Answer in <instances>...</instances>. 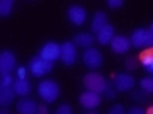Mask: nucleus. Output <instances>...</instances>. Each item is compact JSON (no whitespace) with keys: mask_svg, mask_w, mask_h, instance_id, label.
Listing matches in <instances>:
<instances>
[{"mask_svg":"<svg viewBox=\"0 0 153 114\" xmlns=\"http://www.w3.org/2000/svg\"><path fill=\"white\" fill-rule=\"evenodd\" d=\"M59 86L53 79H43L37 86V94L45 103H54L59 97Z\"/></svg>","mask_w":153,"mask_h":114,"instance_id":"nucleus-1","label":"nucleus"},{"mask_svg":"<svg viewBox=\"0 0 153 114\" xmlns=\"http://www.w3.org/2000/svg\"><path fill=\"white\" fill-rule=\"evenodd\" d=\"M83 84H85L86 90H91V92H96L99 95H104L105 87H107V81H105V78L102 75H99V73H88V75H85Z\"/></svg>","mask_w":153,"mask_h":114,"instance_id":"nucleus-2","label":"nucleus"},{"mask_svg":"<svg viewBox=\"0 0 153 114\" xmlns=\"http://www.w3.org/2000/svg\"><path fill=\"white\" fill-rule=\"evenodd\" d=\"M131 45L134 48H152L153 46V32L150 28H136L131 35Z\"/></svg>","mask_w":153,"mask_h":114,"instance_id":"nucleus-3","label":"nucleus"},{"mask_svg":"<svg viewBox=\"0 0 153 114\" xmlns=\"http://www.w3.org/2000/svg\"><path fill=\"white\" fill-rule=\"evenodd\" d=\"M53 62L43 60L40 56L32 57L30 62H29V71L35 76V78H42V76H46L50 71L53 70Z\"/></svg>","mask_w":153,"mask_h":114,"instance_id":"nucleus-4","label":"nucleus"},{"mask_svg":"<svg viewBox=\"0 0 153 114\" xmlns=\"http://www.w3.org/2000/svg\"><path fill=\"white\" fill-rule=\"evenodd\" d=\"M112 84L118 92H129V90H132L134 86H136V79H134V76L129 75V73H118V75L113 76Z\"/></svg>","mask_w":153,"mask_h":114,"instance_id":"nucleus-5","label":"nucleus"},{"mask_svg":"<svg viewBox=\"0 0 153 114\" xmlns=\"http://www.w3.org/2000/svg\"><path fill=\"white\" fill-rule=\"evenodd\" d=\"M83 62L88 68L97 70L99 66H102L104 57H102L99 49H96V48H88V49H85V52H83Z\"/></svg>","mask_w":153,"mask_h":114,"instance_id":"nucleus-6","label":"nucleus"},{"mask_svg":"<svg viewBox=\"0 0 153 114\" xmlns=\"http://www.w3.org/2000/svg\"><path fill=\"white\" fill-rule=\"evenodd\" d=\"M38 56L48 62H54L57 59H61V45H57L56 41H48L42 46Z\"/></svg>","mask_w":153,"mask_h":114,"instance_id":"nucleus-7","label":"nucleus"},{"mask_svg":"<svg viewBox=\"0 0 153 114\" xmlns=\"http://www.w3.org/2000/svg\"><path fill=\"white\" fill-rule=\"evenodd\" d=\"M78 52H76V46L74 41H65L64 45H61V60L64 62V65L72 66L76 62Z\"/></svg>","mask_w":153,"mask_h":114,"instance_id":"nucleus-8","label":"nucleus"},{"mask_svg":"<svg viewBox=\"0 0 153 114\" xmlns=\"http://www.w3.org/2000/svg\"><path fill=\"white\" fill-rule=\"evenodd\" d=\"M16 57L11 51H2L0 52V73L10 75L13 70H16Z\"/></svg>","mask_w":153,"mask_h":114,"instance_id":"nucleus-9","label":"nucleus"},{"mask_svg":"<svg viewBox=\"0 0 153 114\" xmlns=\"http://www.w3.org/2000/svg\"><path fill=\"white\" fill-rule=\"evenodd\" d=\"M67 18L74 26H83L86 21V10L80 5H72L67 10Z\"/></svg>","mask_w":153,"mask_h":114,"instance_id":"nucleus-10","label":"nucleus"},{"mask_svg":"<svg viewBox=\"0 0 153 114\" xmlns=\"http://www.w3.org/2000/svg\"><path fill=\"white\" fill-rule=\"evenodd\" d=\"M80 103L86 109H96L100 104V95L96 92H91V90H86V92L80 95Z\"/></svg>","mask_w":153,"mask_h":114,"instance_id":"nucleus-11","label":"nucleus"},{"mask_svg":"<svg viewBox=\"0 0 153 114\" xmlns=\"http://www.w3.org/2000/svg\"><path fill=\"white\" fill-rule=\"evenodd\" d=\"M110 46H112V51L117 52V54H124V52L129 51V48H131V40H129L128 37L124 35H115V38L112 40L110 43Z\"/></svg>","mask_w":153,"mask_h":114,"instance_id":"nucleus-12","label":"nucleus"},{"mask_svg":"<svg viewBox=\"0 0 153 114\" xmlns=\"http://www.w3.org/2000/svg\"><path fill=\"white\" fill-rule=\"evenodd\" d=\"M16 109L19 114H37L38 111V104L33 102L32 98H21L19 103L16 104Z\"/></svg>","mask_w":153,"mask_h":114,"instance_id":"nucleus-13","label":"nucleus"},{"mask_svg":"<svg viewBox=\"0 0 153 114\" xmlns=\"http://www.w3.org/2000/svg\"><path fill=\"white\" fill-rule=\"evenodd\" d=\"M96 41V38L93 33L89 32H81V33H76L74 37V43L75 46H80V48H93V43Z\"/></svg>","mask_w":153,"mask_h":114,"instance_id":"nucleus-14","label":"nucleus"},{"mask_svg":"<svg viewBox=\"0 0 153 114\" xmlns=\"http://www.w3.org/2000/svg\"><path fill=\"white\" fill-rule=\"evenodd\" d=\"M113 38H115V27H113V26H110V24H107V26H105L102 30L97 33L96 40L99 41V45L105 46V45H110Z\"/></svg>","mask_w":153,"mask_h":114,"instance_id":"nucleus-15","label":"nucleus"},{"mask_svg":"<svg viewBox=\"0 0 153 114\" xmlns=\"http://www.w3.org/2000/svg\"><path fill=\"white\" fill-rule=\"evenodd\" d=\"M107 24H108L107 14L104 11H97L93 18V22H91V30H93V33H99Z\"/></svg>","mask_w":153,"mask_h":114,"instance_id":"nucleus-16","label":"nucleus"},{"mask_svg":"<svg viewBox=\"0 0 153 114\" xmlns=\"http://www.w3.org/2000/svg\"><path fill=\"white\" fill-rule=\"evenodd\" d=\"M13 89L16 95L19 97H27L29 94H30V83H29L27 79H21V78H14V83H13Z\"/></svg>","mask_w":153,"mask_h":114,"instance_id":"nucleus-17","label":"nucleus"},{"mask_svg":"<svg viewBox=\"0 0 153 114\" xmlns=\"http://www.w3.org/2000/svg\"><path fill=\"white\" fill-rule=\"evenodd\" d=\"M14 97H16V92H14L13 86L11 87H0V104H2L3 108L10 106V104L13 103Z\"/></svg>","mask_w":153,"mask_h":114,"instance_id":"nucleus-18","label":"nucleus"},{"mask_svg":"<svg viewBox=\"0 0 153 114\" xmlns=\"http://www.w3.org/2000/svg\"><path fill=\"white\" fill-rule=\"evenodd\" d=\"M140 64L143 65L145 71H148L150 75H153V46L147 48V49L140 54Z\"/></svg>","mask_w":153,"mask_h":114,"instance_id":"nucleus-19","label":"nucleus"},{"mask_svg":"<svg viewBox=\"0 0 153 114\" xmlns=\"http://www.w3.org/2000/svg\"><path fill=\"white\" fill-rule=\"evenodd\" d=\"M13 10V0H2L0 2V16L7 18Z\"/></svg>","mask_w":153,"mask_h":114,"instance_id":"nucleus-20","label":"nucleus"},{"mask_svg":"<svg viewBox=\"0 0 153 114\" xmlns=\"http://www.w3.org/2000/svg\"><path fill=\"white\" fill-rule=\"evenodd\" d=\"M140 87L145 90V92L153 94V76H150V78H143V79H140Z\"/></svg>","mask_w":153,"mask_h":114,"instance_id":"nucleus-21","label":"nucleus"},{"mask_svg":"<svg viewBox=\"0 0 153 114\" xmlns=\"http://www.w3.org/2000/svg\"><path fill=\"white\" fill-rule=\"evenodd\" d=\"M13 83L14 79L11 75H2V78H0V87H11Z\"/></svg>","mask_w":153,"mask_h":114,"instance_id":"nucleus-22","label":"nucleus"},{"mask_svg":"<svg viewBox=\"0 0 153 114\" xmlns=\"http://www.w3.org/2000/svg\"><path fill=\"white\" fill-rule=\"evenodd\" d=\"M148 92H145V90H140V92H139V90H136V92H132V98L134 100H137V102H147L148 100Z\"/></svg>","mask_w":153,"mask_h":114,"instance_id":"nucleus-23","label":"nucleus"},{"mask_svg":"<svg viewBox=\"0 0 153 114\" xmlns=\"http://www.w3.org/2000/svg\"><path fill=\"white\" fill-rule=\"evenodd\" d=\"M124 65H126V68H128V70H136L139 64H137V59H136V57L129 56L128 59L124 60Z\"/></svg>","mask_w":153,"mask_h":114,"instance_id":"nucleus-24","label":"nucleus"},{"mask_svg":"<svg viewBox=\"0 0 153 114\" xmlns=\"http://www.w3.org/2000/svg\"><path fill=\"white\" fill-rule=\"evenodd\" d=\"M56 114H74V109H72L70 104L64 103V104H61V106L56 109Z\"/></svg>","mask_w":153,"mask_h":114,"instance_id":"nucleus-25","label":"nucleus"},{"mask_svg":"<svg viewBox=\"0 0 153 114\" xmlns=\"http://www.w3.org/2000/svg\"><path fill=\"white\" fill-rule=\"evenodd\" d=\"M115 95H117V92H115V87H113V84L107 83V87H105L104 97H105V98H115Z\"/></svg>","mask_w":153,"mask_h":114,"instance_id":"nucleus-26","label":"nucleus"},{"mask_svg":"<svg viewBox=\"0 0 153 114\" xmlns=\"http://www.w3.org/2000/svg\"><path fill=\"white\" fill-rule=\"evenodd\" d=\"M108 114H126V111H124L123 104H113V106L108 109Z\"/></svg>","mask_w":153,"mask_h":114,"instance_id":"nucleus-27","label":"nucleus"},{"mask_svg":"<svg viewBox=\"0 0 153 114\" xmlns=\"http://www.w3.org/2000/svg\"><path fill=\"white\" fill-rule=\"evenodd\" d=\"M27 71H29V68H26V66H18V68H16V78L26 79Z\"/></svg>","mask_w":153,"mask_h":114,"instance_id":"nucleus-28","label":"nucleus"},{"mask_svg":"<svg viewBox=\"0 0 153 114\" xmlns=\"http://www.w3.org/2000/svg\"><path fill=\"white\" fill-rule=\"evenodd\" d=\"M123 0H108L107 5H108V8H112V10H117V8H121L123 7Z\"/></svg>","mask_w":153,"mask_h":114,"instance_id":"nucleus-29","label":"nucleus"},{"mask_svg":"<svg viewBox=\"0 0 153 114\" xmlns=\"http://www.w3.org/2000/svg\"><path fill=\"white\" fill-rule=\"evenodd\" d=\"M128 114H147V111L143 108H140V106H134V108H131L128 111Z\"/></svg>","mask_w":153,"mask_h":114,"instance_id":"nucleus-30","label":"nucleus"},{"mask_svg":"<svg viewBox=\"0 0 153 114\" xmlns=\"http://www.w3.org/2000/svg\"><path fill=\"white\" fill-rule=\"evenodd\" d=\"M37 114H50V113H48L46 104H38V111H37Z\"/></svg>","mask_w":153,"mask_h":114,"instance_id":"nucleus-31","label":"nucleus"},{"mask_svg":"<svg viewBox=\"0 0 153 114\" xmlns=\"http://www.w3.org/2000/svg\"><path fill=\"white\" fill-rule=\"evenodd\" d=\"M0 114H10V113H8V109H7V108H3V109H2V113H0Z\"/></svg>","mask_w":153,"mask_h":114,"instance_id":"nucleus-32","label":"nucleus"},{"mask_svg":"<svg viewBox=\"0 0 153 114\" xmlns=\"http://www.w3.org/2000/svg\"><path fill=\"white\" fill-rule=\"evenodd\" d=\"M147 114H153V108H150V109H148V111H147Z\"/></svg>","mask_w":153,"mask_h":114,"instance_id":"nucleus-33","label":"nucleus"},{"mask_svg":"<svg viewBox=\"0 0 153 114\" xmlns=\"http://www.w3.org/2000/svg\"><path fill=\"white\" fill-rule=\"evenodd\" d=\"M150 30H152V32H153V24H152V27H150Z\"/></svg>","mask_w":153,"mask_h":114,"instance_id":"nucleus-34","label":"nucleus"},{"mask_svg":"<svg viewBox=\"0 0 153 114\" xmlns=\"http://www.w3.org/2000/svg\"><path fill=\"white\" fill-rule=\"evenodd\" d=\"M88 114H96V113H88Z\"/></svg>","mask_w":153,"mask_h":114,"instance_id":"nucleus-35","label":"nucleus"}]
</instances>
